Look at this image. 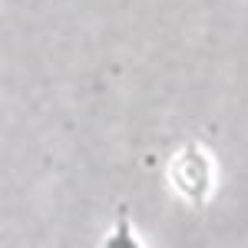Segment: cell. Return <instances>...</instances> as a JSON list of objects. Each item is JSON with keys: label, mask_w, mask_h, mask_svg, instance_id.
Here are the masks:
<instances>
[{"label": "cell", "mask_w": 248, "mask_h": 248, "mask_svg": "<svg viewBox=\"0 0 248 248\" xmlns=\"http://www.w3.org/2000/svg\"><path fill=\"white\" fill-rule=\"evenodd\" d=\"M103 248H142L133 222H129V215H119V218H116V225L109 229V235L103 238Z\"/></svg>", "instance_id": "2"}, {"label": "cell", "mask_w": 248, "mask_h": 248, "mask_svg": "<svg viewBox=\"0 0 248 248\" xmlns=\"http://www.w3.org/2000/svg\"><path fill=\"white\" fill-rule=\"evenodd\" d=\"M169 179L189 202L202 205L212 189V159L205 155L202 146H186L169 162Z\"/></svg>", "instance_id": "1"}]
</instances>
